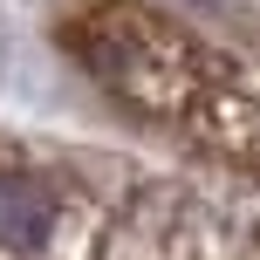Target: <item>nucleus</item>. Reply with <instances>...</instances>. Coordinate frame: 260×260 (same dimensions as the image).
<instances>
[{"label": "nucleus", "mask_w": 260, "mask_h": 260, "mask_svg": "<svg viewBox=\"0 0 260 260\" xmlns=\"http://www.w3.org/2000/svg\"><path fill=\"white\" fill-rule=\"evenodd\" d=\"M55 185L41 171H0V247L7 253H41L55 233Z\"/></svg>", "instance_id": "nucleus-1"}]
</instances>
